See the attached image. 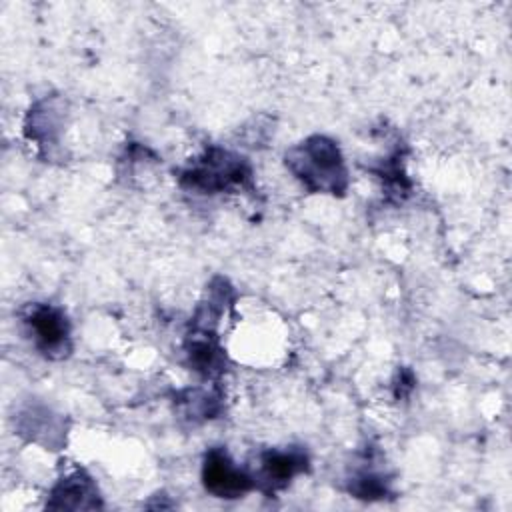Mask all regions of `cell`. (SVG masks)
Here are the masks:
<instances>
[{
	"label": "cell",
	"mask_w": 512,
	"mask_h": 512,
	"mask_svg": "<svg viewBox=\"0 0 512 512\" xmlns=\"http://www.w3.org/2000/svg\"><path fill=\"white\" fill-rule=\"evenodd\" d=\"M296 180L316 194L342 196L348 188V170L338 144L328 136H310L292 146L284 156Z\"/></svg>",
	"instance_id": "obj_1"
},
{
	"label": "cell",
	"mask_w": 512,
	"mask_h": 512,
	"mask_svg": "<svg viewBox=\"0 0 512 512\" xmlns=\"http://www.w3.org/2000/svg\"><path fill=\"white\" fill-rule=\"evenodd\" d=\"M180 184L198 194L230 192L252 184V168L234 152L210 148L180 174Z\"/></svg>",
	"instance_id": "obj_2"
},
{
	"label": "cell",
	"mask_w": 512,
	"mask_h": 512,
	"mask_svg": "<svg viewBox=\"0 0 512 512\" xmlns=\"http://www.w3.org/2000/svg\"><path fill=\"white\" fill-rule=\"evenodd\" d=\"M202 484L208 494L220 500L244 498L254 488L252 474L238 468L222 448H212L204 454Z\"/></svg>",
	"instance_id": "obj_3"
},
{
	"label": "cell",
	"mask_w": 512,
	"mask_h": 512,
	"mask_svg": "<svg viewBox=\"0 0 512 512\" xmlns=\"http://www.w3.org/2000/svg\"><path fill=\"white\" fill-rule=\"evenodd\" d=\"M34 346L48 358H64L70 352V324L66 314L50 304H34L24 316Z\"/></svg>",
	"instance_id": "obj_4"
},
{
	"label": "cell",
	"mask_w": 512,
	"mask_h": 512,
	"mask_svg": "<svg viewBox=\"0 0 512 512\" xmlns=\"http://www.w3.org/2000/svg\"><path fill=\"white\" fill-rule=\"evenodd\" d=\"M308 464V454L302 448L266 450L258 456V468L252 474L254 488L274 496L278 490L286 488L294 476L308 472Z\"/></svg>",
	"instance_id": "obj_5"
},
{
	"label": "cell",
	"mask_w": 512,
	"mask_h": 512,
	"mask_svg": "<svg viewBox=\"0 0 512 512\" xmlns=\"http://www.w3.org/2000/svg\"><path fill=\"white\" fill-rule=\"evenodd\" d=\"M102 496L94 478L84 470H74L60 478L50 494L46 508L50 510H96L102 508Z\"/></svg>",
	"instance_id": "obj_6"
},
{
	"label": "cell",
	"mask_w": 512,
	"mask_h": 512,
	"mask_svg": "<svg viewBox=\"0 0 512 512\" xmlns=\"http://www.w3.org/2000/svg\"><path fill=\"white\" fill-rule=\"evenodd\" d=\"M20 430L22 434H30V438L34 442H42L44 446H58L62 442L60 438V428L56 424V416H52L48 410H36L30 408L28 412L22 414V422H20Z\"/></svg>",
	"instance_id": "obj_7"
},
{
	"label": "cell",
	"mask_w": 512,
	"mask_h": 512,
	"mask_svg": "<svg viewBox=\"0 0 512 512\" xmlns=\"http://www.w3.org/2000/svg\"><path fill=\"white\" fill-rule=\"evenodd\" d=\"M348 492L358 500H384L390 494V480L374 468H360L348 478Z\"/></svg>",
	"instance_id": "obj_8"
}]
</instances>
